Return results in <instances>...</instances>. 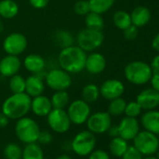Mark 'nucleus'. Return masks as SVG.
Masks as SVG:
<instances>
[{"mask_svg": "<svg viewBox=\"0 0 159 159\" xmlns=\"http://www.w3.org/2000/svg\"><path fill=\"white\" fill-rule=\"evenodd\" d=\"M86 52L78 45H71L61 49L57 61L59 66L69 74L82 72L85 66Z\"/></svg>", "mask_w": 159, "mask_h": 159, "instance_id": "nucleus-1", "label": "nucleus"}, {"mask_svg": "<svg viewBox=\"0 0 159 159\" xmlns=\"http://www.w3.org/2000/svg\"><path fill=\"white\" fill-rule=\"evenodd\" d=\"M31 111V98L25 92L12 94L2 104V112L11 120H18Z\"/></svg>", "mask_w": 159, "mask_h": 159, "instance_id": "nucleus-2", "label": "nucleus"}, {"mask_svg": "<svg viewBox=\"0 0 159 159\" xmlns=\"http://www.w3.org/2000/svg\"><path fill=\"white\" fill-rule=\"evenodd\" d=\"M127 81L135 85H143L150 82L152 75L150 65L142 61H133L128 63L124 70Z\"/></svg>", "mask_w": 159, "mask_h": 159, "instance_id": "nucleus-3", "label": "nucleus"}, {"mask_svg": "<svg viewBox=\"0 0 159 159\" xmlns=\"http://www.w3.org/2000/svg\"><path fill=\"white\" fill-rule=\"evenodd\" d=\"M15 135L20 141L25 144L38 142L40 128L39 124L32 118L24 116L17 120L15 127Z\"/></svg>", "mask_w": 159, "mask_h": 159, "instance_id": "nucleus-4", "label": "nucleus"}, {"mask_svg": "<svg viewBox=\"0 0 159 159\" xmlns=\"http://www.w3.org/2000/svg\"><path fill=\"white\" fill-rule=\"evenodd\" d=\"M104 42V34L102 31L94 30L90 28L82 29L77 35L76 43L85 52H95L101 47Z\"/></svg>", "mask_w": 159, "mask_h": 159, "instance_id": "nucleus-5", "label": "nucleus"}, {"mask_svg": "<svg viewBox=\"0 0 159 159\" xmlns=\"http://www.w3.org/2000/svg\"><path fill=\"white\" fill-rule=\"evenodd\" d=\"M97 144L96 135L91 131L83 130L79 132L70 142V149L79 156H88Z\"/></svg>", "mask_w": 159, "mask_h": 159, "instance_id": "nucleus-6", "label": "nucleus"}, {"mask_svg": "<svg viewBox=\"0 0 159 159\" xmlns=\"http://www.w3.org/2000/svg\"><path fill=\"white\" fill-rule=\"evenodd\" d=\"M46 85L53 91H66L72 84V78L68 72L60 68H52L46 72Z\"/></svg>", "mask_w": 159, "mask_h": 159, "instance_id": "nucleus-7", "label": "nucleus"}, {"mask_svg": "<svg viewBox=\"0 0 159 159\" xmlns=\"http://www.w3.org/2000/svg\"><path fill=\"white\" fill-rule=\"evenodd\" d=\"M134 146L145 155H152L159 149V139L157 136L147 130L139 131L133 139Z\"/></svg>", "mask_w": 159, "mask_h": 159, "instance_id": "nucleus-8", "label": "nucleus"}, {"mask_svg": "<svg viewBox=\"0 0 159 159\" xmlns=\"http://www.w3.org/2000/svg\"><path fill=\"white\" fill-rule=\"evenodd\" d=\"M66 112L70 119L71 124H74L77 125L85 124L88 117L92 113L90 104L85 102L82 98L76 99L70 102L67 105Z\"/></svg>", "mask_w": 159, "mask_h": 159, "instance_id": "nucleus-9", "label": "nucleus"}, {"mask_svg": "<svg viewBox=\"0 0 159 159\" xmlns=\"http://www.w3.org/2000/svg\"><path fill=\"white\" fill-rule=\"evenodd\" d=\"M50 128L58 134H64L70 129L71 122L65 109H52L46 116Z\"/></svg>", "mask_w": 159, "mask_h": 159, "instance_id": "nucleus-10", "label": "nucleus"}, {"mask_svg": "<svg viewBox=\"0 0 159 159\" xmlns=\"http://www.w3.org/2000/svg\"><path fill=\"white\" fill-rule=\"evenodd\" d=\"M28 41L26 37L18 32L9 34L3 40V49L7 54L21 55L27 48Z\"/></svg>", "mask_w": 159, "mask_h": 159, "instance_id": "nucleus-11", "label": "nucleus"}, {"mask_svg": "<svg viewBox=\"0 0 159 159\" xmlns=\"http://www.w3.org/2000/svg\"><path fill=\"white\" fill-rule=\"evenodd\" d=\"M85 124L87 129L95 135L104 134L112 125L111 116L108 111H98L91 113Z\"/></svg>", "mask_w": 159, "mask_h": 159, "instance_id": "nucleus-12", "label": "nucleus"}, {"mask_svg": "<svg viewBox=\"0 0 159 159\" xmlns=\"http://www.w3.org/2000/svg\"><path fill=\"white\" fill-rule=\"evenodd\" d=\"M100 96L107 99V100H112L114 98L122 97V95L125 93V85L124 84L116 79H111L105 81L101 86L99 87Z\"/></svg>", "mask_w": 159, "mask_h": 159, "instance_id": "nucleus-13", "label": "nucleus"}, {"mask_svg": "<svg viewBox=\"0 0 159 159\" xmlns=\"http://www.w3.org/2000/svg\"><path fill=\"white\" fill-rule=\"evenodd\" d=\"M118 127V135L119 137L123 138L125 140H133L136 135L139 132V124L137 118L134 117H124L119 125Z\"/></svg>", "mask_w": 159, "mask_h": 159, "instance_id": "nucleus-14", "label": "nucleus"}, {"mask_svg": "<svg viewBox=\"0 0 159 159\" xmlns=\"http://www.w3.org/2000/svg\"><path fill=\"white\" fill-rule=\"evenodd\" d=\"M22 66V62L17 55L7 54L0 60V75L11 78L17 74Z\"/></svg>", "mask_w": 159, "mask_h": 159, "instance_id": "nucleus-15", "label": "nucleus"}, {"mask_svg": "<svg viewBox=\"0 0 159 159\" xmlns=\"http://www.w3.org/2000/svg\"><path fill=\"white\" fill-rule=\"evenodd\" d=\"M136 101L142 110H155L159 106V93L152 88H147L137 96Z\"/></svg>", "mask_w": 159, "mask_h": 159, "instance_id": "nucleus-16", "label": "nucleus"}, {"mask_svg": "<svg viewBox=\"0 0 159 159\" xmlns=\"http://www.w3.org/2000/svg\"><path fill=\"white\" fill-rule=\"evenodd\" d=\"M107 66V61L103 54L92 52L89 55L86 56L85 60V66L84 69L90 74L98 75L102 73Z\"/></svg>", "mask_w": 159, "mask_h": 159, "instance_id": "nucleus-17", "label": "nucleus"}, {"mask_svg": "<svg viewBox=\"0 0 159 159\" xmlns=\"http://www.w3.org/2000/svg\"><path fill=\"white\" fill-rule=\"evenodd\" d=\"M52 110L51 99L43 95L31 98V111L39 117H46Z\"/></svg>", "mask_w": 159, "mask_h": 159, "instance_id": "nucleus-18", "label": "nucleus"}, {"mask_svg": "<svg viewBox=\"0 0 159 159\" xmlns=\"http://www.w3.org/2000/svg\"><path fill=\"white\" fill-rule=\"evenodd\" d=\"M45 90L44 80L37 75L32 74L25 79V93L32 98L43 94Z\"/></svg>", "mask_w": 159, "mask_h": 159, "instance_id": "nucleus-19", "label": "nucleus"}, {"mask_svg": "<svg viewBox=\"0 0 159 159\" xmlns=\"http://www.w3.org/2000/svg\"><path fill=\"white\" fill-rule=\"evenodd\" d=\"M24 66L32 74H38L45 70L46 60L38 53H30L24 59Z\"/></svg>", "mask_w": 159, "mask_h": 159, "instance_id": "nucleus-20", "label": "nucleus"}, {"mask_svg": "<svg viewBox=\"0 0 159 159\" xmlns=\"http://www.w3.org/2000/svg\"><path fill=\"white\" fill-rule=\"evenodd\" d=\"M142 126L145 130L152 132L155 135L159 134V111L155 110L146 111L144 114H142L140 119Z\"/></svg>", "mask_w": 159, "mask_h": 159, "instance_id": "nucleus-21", "label": "nucleus"}, {"mask_svg": "<svg viewBox=\"0 0 159 159\" xmlns=\"http://www.w3.org/2000/svg\"><path fill=\"white\" fill-rule=\"evenodd\" d=\"M131 23L133 25L139 27L145 26L151 20V11L145 6L136 7L130 13Z\"/></svg>", "mask_w": 159, "mask_h": 159, "instance_id": "nucleus-22", "label": "nucleus"}, {"mask_svg": "<svg viewBox=\"0 0 159 159\" xmlns=\"http://www.w3.org/2000/svg\"><path fill=\"white\" fill-rule=\"evenodd\" d=\"M19 13V5L14 0H0V18L11 20Z\"/></svg>", "mask_w": 159, "mask_h": 159, "instance_id": "nucleus-23", "label": "nucleus"}, {"mask_svg": "<svg viewBox=\"0 0 159 159\" xmlns=\"http://www.w3.org/2000/svg\"><path fill=\"white\" fill-rule=\"evenodd\" d=\"M52 40L53 43H55V45L60 47L61 49L74 45L75 43V39L73 35L69 31L64 29L55 30L52 34Z\"/></svg>", "mask_w": 159, "mask_h": 159, "instance_id": "nucleus-24", "label": "nucleus"}, {"mask_svg": "<svg viewBox=\"0 0 159 159\" xmlns=\"http://www.w3.org/2000/svg\"><path fill=\"white\" fill-rule=\"evenodd\" d=\"M22 159H44L43 150L37 142L25 144L23 149Z\"/></svg>", "mask_w": 159, "mask_h": 159, "instance_id": "nucleus-25", "label": "nucleus"}, {"mask_svg": "<svg viewBox=\"0 0 159 159\" xmlns=\"http://www.w3.org/2000/svg\"><path fill=\"white\" fill-rule=\"evenodd\" d=\"M128 146L129 145L127 143V140L124 139L123 138L119 136L112 138V139L110 141V144H109L111 153L116 157H122V155L126 151Z\"/></svg>", "mask_w": 159, "mask_h": 159, "instance_id": "nucleus-26", "label": "nucleus"}, {"mask_svg": "<svg viewBox=\"0 0 159 159\" xmlns=\"http://www.w3.org/2000/svg\"><path fill=\"white\" fill-rule=\"evenodd\" d=\"M100 97L99 87L95 84H87L82 90V99L91 104L96 102Z\"/></svg>", "mask_w": 159, "mask_h": 159, "instance_id": "nucleus-27", "label": "nucleus"}, {"mask_svg": "<svg viewBox=\"0 0 159 159\" xmlns=\"http://www.w3.org/2000/svg\"><path fill=\"white\" fill-rule=\"evenodd\" d=\"M52 109H65L69 104L70 97L66 91H54L52 98H50Z\"/></svg>", "mask_w": 159, "mask_h": 159, "instance_id": "nucleus-28", "label": "nucleus"}, {"mask_svg": "<svg viewBox=\"0 0 159 159\" xmlns=\"http://www.w3.org/2000/svg\"><path fill=\"white\" fill-rule=\"evenodd\" d=\"M115 0H88L90 11L98 14L109 11L114 5Z\"/></svg>", "mask_w": 159, "mask_h": 159, "instance_id": "nucleus-29", "label": "nucleus"}, {"mask_svg": "<svg viewBox=\"0 0 159 159\" xmlns=\"http://www.w3.org/2000/svg\"><path fill=\"white\" fill-rule=\"evenodd\" d=\"M85 25L87 28L102 31L104 28L105 23L101 14L90 11L89 13L85 15Z\"/></svg>", "mask_w": 159, "mask_h": 159, "instance_id": "nucleus-30", "label": "nucleus"}, {"mask_svg": "<svg viewBox=\"0 0 159 159\" xmlns=\"http://www.w3.org/2000/svg\"><path fill=\"white\" fill-rule=\"evenodd\" d=\"M9 88L12 94H19L25 92V79L20 75L15 74L10 78L9 82Z\"/></svg>", "mask_w": 159, "mask_h": 159, "instance_id": "nucleus-31", "label": "nucleus"}, {"mask_svg": "<svg viewBox=\"0 0 159 159\" xmlns=\"http://www.w3.org/2000/svg\"><path fill=\"white\" fill-rule=\"evenodd\" d=\"M113 24L114 25L121 29L124 30L126 27H128L129 25H132L131 23V17L130 14L125 11H118L113 14V18H112Z\"/></svg>", "mask_w": 159, "mask_h": 159, "instance_id": "nucleus-32", "label": "nucleus"}, {"mask_svg": "<svg viewBox=\"0 0 159 159\" xmlns=\"http://www.w3.org/2000/svg\"><path fill=\"white\" fill-rule=\"evenodd\" d=\"M110 104L108 107V112L111 116H119L125 112V109L126 106V101L122 98V97L110 100Z\"/></svg>", "mask_w": 159, "mask_h": 159, "instance_id": "nucleus-33", "label": "nucleus"}, {"mask_svg": "<svg viewBox=\"0 0 159 159\" xmlns=\"http://www.w3.org/2000/svg\"><path fill=\"white\" fill-rule=\"evenodd\" d=\"M23 149L14 142H11L4 148V156L6 159H22Z\"/></svg>", "mask_w": 159, "mask_h": 159, "instance_id": "nucleus-34", "label": "nucleus"}, {"mask_svg": "<svg viewBox=\"0 0 159 159\" xmlns=\"http://www.w3.org/2000/svg\"><path fill=\"white\" fill-rule=\"evenodd\" d=\"M73 11L79 16H85L91 11L88 0H79V1H77L74 4Z\"/></svg>", "mask_w": 159, "mask_h": 159, "instance_id": "nucleus-35", "label": "nucleus"}, {"mask_svg": "<svg viewBox=\"0 0 159 159\" xmlns=\"http://www.w3.org/2000/svg\"><path fill=\"white\" fill-rule=\"evenodd\" d=\"M141 111L142 109L137 101H131L129 103H126L124 113L125 114V116L137 118L141 113Z\"/></svg>", "mask_w": 159, "mask_h": 159, "instance_id": "nucleus-36", "label": "nucleus"}, {"mask_svg": "<svg viewBox=\"0 0 159 159\" xmlns=\"http://www.w3.org/2000/svg\"><path fill=\"white\" fill-rule=\"evenodd\" d=\"M122 159H142V154L134 145L128 146L122 155Z\"/></svg>", "mask_w": 159, "mask_h": 159, "instance_id": "nucleus-37", "label": "nucleus"}, {"mask_svg": "<svg viewBox=\"0 0 159 159\" xmlns=\"http://www.w3.org/2000/svg\"><path fill=\"white\" fill-rule=\"evenodd\" d=\"M123 34L125 39L127 40H134L137 39L138 35H139V29L137 26L131 25L128 27H126L125 29L123 30Z\"/></svg>", "mask_w": 159, "mask_h": 159, "instance_id": "nucleus-38", "label": "nucleus"}, {"mask_svg": "<svg viewBox=\"0 0 159 159\" xmlns=\"http://www.w3.org/2000/svg\"><path fill=\"white\" fill-rule=\"evenodd\" d=\"M88 159H111L110 154L104 150H94L89 155Z\"/></svg>", "mask_w": 159, "mask_h": 159, "instance_id": "nucleus-39", "label": "nucleus"}, {"mask_svg": "<svg viewBox=\"0 0 159 159\" xmlns=\"http://www.w3.org/2000/svg\"><path fill=\"white\" fill-rule=\"evenodd\" d=\"M38 141L41 144H49L52 141V135L47 130H40Z\"/></svg>", "mask_w": 159, "mask_h": 159, "instance_id": "nucleus-40", "label": "nucleus"}, {"mask_svg": "<svg viewBox=\"0 0 159 159\" xmlns=\"http://www.w3.org/2000/svg\"><path fill=\"white\" fill-rule=\"evenodd\" d=\"M28 2L34 9L42 10L48 6L50 0H28Z\"/></svg>", "mask_w": 159, "mask_h": 159, "instance_id": "nucleus-41", "label": "nucleus"}, {"mask_svg": "<svg viewBox=\"0 0 159 159\" xmlns=\"http://www.w3.org/2000/svg\"><path fill=\"white\" fill-rule=\"evenodd\" d=\"M150 82H151L152 88L159 93V72L152 73V75L150 79Z\"/></svg>", "mask_w": 159, "mask_h": 159, "instance_id": "nucleus-42", "label": "nucleus"}, {"mask_svg": "<svg viewBox=\"0 0 159 159\" xmlns=\"http://www.w3.org/2000/svg\"><path fill=\"white\" fill-rule=\"evenodd\" d=\"M150 66H151V68H152V73H158V72H159V54L155 55V56L152 58Z\"/></svg>", "mask_w": 159, "mask_h": 159, "instance_id": "nucleus-43", "label": "nucleus"}, {"mask_svg": "<svg viewBox=\"0 0 159 159\" xmlns=\"http://www.w3.org/2000/svg\"><path fill=\"white\" fill-rule=\"evenodd\" d=\"M9 122H10L9 117L5 113L0 112V128H5L9 125Z\"/></svg>", "mask_w": 159, "mask_h": 159, "instance_id": "nucleus-44", "label": "nucleus"}, {"mask_svg": "<svg viewBox=\"0 0 159 159\" xmlns=\"http://www.w3.org/2000/svg\"><path fill=\"white\" fill-rule=\"evenodd\" d=\"M152 47L156 52H159V33L152 39Z\"/></svg>", "mask_w": 159, "mask_h": 159, "instance_id": "nucleus-45", "label": "nucleus"}, {"mask_svg": "<svg viewBox=\"0 0 159 159\" xmlns=\"http://www.w3.org/2000/svg\"><path fill=\"white\" fill-rule=\"evenodd\" d=\"M107 132H108L109 135H110L111 137H112V138L119 136V135H118V127H117V125H111V127L109 128V130H108Z\"/></svg>", "mask_w": 159, "mask_h": 159, "instance_id": "nucleus-46", "label": "nucleus"}, {"mask_svg": "<svg viewBox=\"0 0 159 159\" xmlns=\"http://www.w3.org/2000/svg\"><path fill=\"white\" fill-rule=\"evenodd\" d=\"M55 159H72V158L69 155H67V154H60Z\"/></svg>", "mask_w": 159, "mask_h": 159, "instance_id": "nucleus-47", "label": "nucleus"}, {"mask_svg": "<svg viewBox=\"0 0 159 159\" xmlns=\"http://www.w3.org/2000/svg\"><path fill=\"white\" fill-rule=\"evenodd\" d=\"M5 29V26H4V24L2 22V18H0V34H1Z\"/></svg>", "mask_w": 159, "mask_h": 159, "instance_id": "nucleus-48", "label": "nucleus"}, {"mask_svg": "<svg viewBox=\"0 0 159 159\" xmlns=\"http://www.w3.org/2000/svg\"><path fill=\"white\" fill-rule=\"evenodd\" d=\"M142 159H157V157H154V156H152V155H147V157L142 158Z\"/></svg>", "mask_w": 159, "mask_h": 159, "instance_id": "nucleus-49", "label": "nucleus"}, {"mask_svg": "<svg viewBox=\"0 0 159 159\" xmlns=\"http://www.w3.org/2000/svg\"><path fill=\"white\" fill-rule=\"evenodd\" d=\"M157 152H158V154H157V159H159V149H158V151H157Z\"/></svg>", "mask_w": 159, "mask_h": 159, "instance_id": "nucleus-50", "label": "nucleus"}, {"mask_svg": "<svg viewBox=\"0 0 159 159\" xmlns=\"http://www.w3.org/2000/svg\"><path fill=\"white\" fill-rule=\"evenodd\" d=\"M0 76H1V75H0Z\"/></svg>", "mask_w": 159, "mask_h": 159, "instance_id": "nucleus-51", "label": "nucleus"}, {"mask_svg": "<svg viewBox=\"0 0 159 159\" xmlns=\"http://www.w3.org/2000/svg\"><path fill=\"white\" fill-rule=\"evenodd\" d=\"M44 159H45V158H44Z\"/></svg>", "mask_w": 159, "mask_h": 159, "instance_id": "nucleus-52", "label": "nucleus"}]
</instances>
